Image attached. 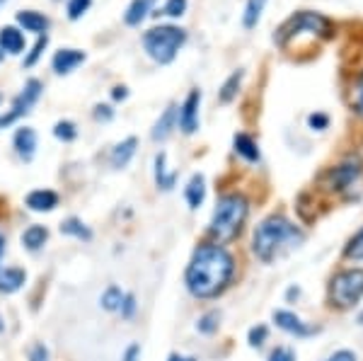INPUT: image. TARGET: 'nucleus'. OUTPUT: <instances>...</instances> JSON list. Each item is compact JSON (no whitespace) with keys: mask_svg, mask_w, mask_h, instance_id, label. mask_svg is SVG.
Instances as JSON below:
<instances>
[{"mask_svg":"<svg viewBox=\"0 0 363 361\" xmlns=\"http://www.w3.org/2000/svg\"><path fill=\"white\" fill-rule=\"evenodd\" d=\"M235 272V260L220 245H201L186 267V289L196 299H213L223 291Z\"/></svg>","mask_w":363,"mask_h":361,"instance_id":"f257e3e1","label":"nucleus"},{"mask_svg":"<svg viewBox=\"0 0 363 361\" xmlns=\"http://www.w3.org/2000/svg\"><path fill=\"white\" fill-rule=\"evenodd\" d=\"M301 243H303V233L284 216H269L267 221H262L255 231V238H252L255 255L262 262L277 260L281 252L298 248Z\"/></svg>","mask_w":363,"mask_h":361,"instance_id":"f03ea898","label":"nucleus"},{"mask_svg":"<svg viewBox=\"0 0 363 361\" xmlns=\"http://www.w3.org/2000/svg\"><path fill=\"white\" fill-rule=\"evenodd\" d=\"M247 218V201L240 194H228L218 201L211 216V235L218 238L220 243L235 238Z\"/></svg>","mask_w":363,"mask_h":361,"instance_id":"7ed1b4c3","label":"nucleus"},{"mask_svg":"<svg viewBox=\"0 0 363 361\" xmlns=\"http://www.w3.org/2000/svg\"><path fill=\"white\" fill-rule=\"evenodd\" d=\"M332 37V22L327 17H322L320 13H310V10H301V13L291 15L284 25L279 27V32L274 34V42L279 46H289V42H294L296 37Z\"/></svg>","mask_w":363,"mask_h":361,"instance_id":"20e7f679","label":"nucleus"},{"mask_svg":"<svg viewBox=\"0 0 363 361\" xmlns=\"http://www.w3.org/2000/svg\"><path fill=\"white\" fill-rule=\"evenodd\" d=\"M186 42V32L182 27L172 25H160L153 27L143 34V46L148 51V56L157 63H172L174 56L179 54V49Z\"/></svg>","mask_w":363,"mask_h":361,"instance_id":"39448f33","label":"nucleus"},{"mask_svg":"<svg viewBox=\"0 0 363 361\" xmlns=\"http://www.w3.org/2000/svg\"><path fill=\"white\" fill-rule=\"evenodd\" d=\"M363 296V270H347L339 272L332 279V301L339 308H351L359 304Z\"/></svg>","mask_w":363,"mask_h":361,"instance_id":"423d86ee","label":"nucleus"},{"mask_svg":"<svg viewBox=\"0 0 363 361\" xmlns=\"http://www.w3.org/2000/svg\"><path fill=\"white\" fill-rule=\"evenodd\" d=\"M39 95H42V83H39V80H34V78L27 80L25 90L15 97L13 109H10L8 114L0 116V129H3V126H10L15 119H20L22 114H27L29 109H32V104L39 100Z\"/></svg>","mask_w":363,"mask_h":361,"instance_id":"0eeeda50","label":"nucleus"},{"mask_svg":"<svg viewBox=\"0 0 363 361\" xmlns=\"http://www.w3.org/2000/svg\"><path fill=\"white\" fill-rule=\"evenodd\" d=\"M359 177H361V160H347V162H342V165H337L335 170L327 172V179H330L332 189H347Z\"/></svg>","mask_w":363,"mask_h":361,"instance_id":"6e6552de","label":"nucleus"},{"mask_svg":"<svg viewBox=\"0 0 363 361\" xmlns=\"http://www.w3.org/2000/svg\"><path fill=\"white\" fill-rule=\"evenodd\" d=\"M199 104H201V92L191 90L179 107V129L184 133H194L199 129Z\"/></svg>","mask_w":363,"mask_h":361,"instance_id":"1a4fd4ad","label":"nucleus"},{"mask_svg":"<svg viewBox=\"0 0 363 361\" xmlns=\"http://www.w3.org/2000/svg\"><path fill=\"white\" fill-rule=\"evenodd\" d=\"M274 320H277V325H279L281 330H286V333H291V335L308 337V335L315 333L313 328H308V325L303 323V320L298 318L296 313H291V311H277V313H274Z\"/></svg>","mask_w":363,"mask_h":361,"instance_id":"9d476101","label":"nucleus"},{"mask_svg":"<svg viewBox=\"0 0 363 361\" xmlns=\"http://www.w3.org/2000/svg\"><path fill=\"white\" fill-rule=\"evenodd\" d=\"M83 61H85L83 51H78V49H61V51H56V56H54V71L58 75H68V73H73Z\"/></svg>","mask_w":363,"mask_h":361,"instance_id":"9b49d317","label":"nucleus"},{"mask_svg":"<svg viewBox=\"0 0 363 361\" xmlns=\"http://www.w3.org/2000/svg\"><path fill=\"white\" fill-rule=\"evenodd\" d=\"M0 51L3 54H22L25 51V34L17 27H3L0 29Z\"/></svg>","mask_w":363,"mask_h":361,"instance_id":"f8f14e48","label":"nucleus"},{"mask_svg":"<svg viewBox=\"0 0 363 361\" xmlns=\"http://www.w3.org/2000/svg\"><path fill=\"white\" fill-rule=\"evenodd\" d=\"M27 206L32 211H54L58 206V194L51 189H37L27 196Z\"/></svg>","mask_w":363,"mask_h":361,"instance_id":"ddd939ff","label":"nucleus"},{"mask_svg":"<svg viewBox=\"0 0 363 361\" xmlns=\"http://www.w3.org/2000/svg\"><path fill=\"white\" fill-rule=\"evenodd\" d=\"M15 148H17V153H20V158L32 160L34 150H37V133L29 129V126L20 129L15 133Z\"/></svg>","mask_w":363,"mask_h":361,"instance_id":"4468645a","label":"nucleus"},{"mask_svg":"<svg viewBox=\"0 0 363 361\" xmlns=\"http://www.w3.org/2000/svg\"><path fill=\"white\" fill-rule=\"evenodd\" d=\"M27 282V274L17 267H8L0 272V294H15L22 289V284Z\"/></svg>","mask_w":363,"mask_h":361,"instance_id":"2eb2a0df","label":"nucleus"},{"mask_svg":"<svg viewBox=\"0 0 363 361\" xmlns=\"http://www.w3.org/2000/svg\"><path fill=\"white\" fill-rule=\"evenodd\" d=\"M17 22H20L22 27H25V32H34V34H42L46 32V27H49V20L37 13V10H25V13H17Z\"/></svg>","mask_w":363,"mask_h":361,"instance_id":"dca6fc26","label":"nucleus"},{"mask_svg":"<svg viewBox=\"0 0 363 361\" xmlns=\"http://www.w3.org/2000/svg\"><path fill=\"white\" fill-rule=\"evenodd\" d=\"M136 145H138V141L136 138H126V141H121L116 148L112 150V167H116V170H121V167H126L128 165V160L133 158V153H136Z\"/></svg>","mask_w":363,"mask_h":361,"instance_id":"f3484780","label":"nucleus"},{"mask_svg":"<svg viewBox=\"0 0 363 361\" xmlns=\"http://www.w3.org/2000/svg\"><path fill=\"white\" fill-rule=\"evenodd\" d=\"M174 124H177V107H174V104H169V107L165 109V114L157 119V124H155V129H153V138H155V141H165L169 133H172Z\"/></svg>","mask_w":363,"mask_h":361,"instance_id":"a211bd4d","label":"nucleus"},{"mask_svg":"<svg viewBox=\"0 0 363 361\" xmlns=\"http://www.w3.org/2000/svg\"><path fill=\"white\" fill-rule=\"evenodd\" d=\"M186 204H189L191 209H199L203 204V196H206V179L201 177V174H194V177L189 179V184H186Z\"/></svg>","mask_w":363,"mask_h":361,"instance_id":"6ab92c4d","label":"nucleus"},{"mask_svg":"<svg viewBox=\"0 0 363 361\" xmlns=\"http://www.w3.org/2000/svg\"><path fill=\"white\" fill-rule=\"evenodd\" d=\"M153 3H155V0H133V3L126 8V15H124L126 25H131V27L140 25V22L145 20V15L150 13V8H153Z\"/></svg>","mask_w":363,"mask_h":361,"instance_id":"aec40b11","label":"nucleus"},{"mask_svg":"<svg viewBox=\"0 0 363 361\" xmlns=\"http://www.w3.org/2000/svg\"><path fill=\"white\" fill-rule=\"evenodd\" d=\"M233 143H235V153L242 155L245 160H250V162L259 160V148H257V143L252 141V136H247V133H238Z\"/></svg>","mask_w":363,"mask_h":361,"instance_id":"412c9836","label":"nucleus"},{"mask_svg":"<svg viewBox=\"0 0 363 361\" xmlns=\"http://www.w3.org/2000/svg\"><path fill=\"white\" fill-rule=\"evenodd\" d=\"M165 160H167L165 153H157V158H155V182H157V187H162V189H172L174 179H177V172H167L165 170V167H167Z\"/></svg>","mask_w":363,"mask_h":361,"instance_id":"4be33fe9","label":"nucleus"},{"mask_svg":"<svg viewBox=\"0 0 363 361\" xmlns=\"http://www.w3.org/2000/svg\"><path fill=\"white\" fill-rule=\"evenodd\" d=\"M49 238V231L44 226H29V228L22 233V243H25L27 250H39Z\"/></svg>","mask_w":363,"mask_h":361,"instance_id":"5701e85b","label":"nucleus"},{"mask_svg":"<svg viewBox=\"0 0 363 361\" xmlns=\"http://www.w3.org/2000/svg\"><path fill=\"white\" fill-rule=\"evenodd\" d=\"M264 5H267V0H247V5H245V15H242V25L247 29L257 27L262 13H264Z\"/></svg>","mask_w":363,"mask_h":361,"instance_id":"b1692460","label":"nucleus"},{"mask_svg":"<svg viewBox=\"0 0 363 361\" xmlns=\"http://www.w3.org/2000/svg\"><path fill=\"white\" fill-rule=\"evenodd\" d=\"M61 233H63V235H75V238H80V240H90V231H87L83 226V221H78V218L63 221Z\"/></svg>","mask_w":363,"mask_h":361,"instance_id":"393cba45","label":"nucleus"},{"mask_svg":"<svg viewBox=\"0 0 363 361\" xmlns=\"http://www.w3.org/2000/svg\"><path fill=\"white\" fill-rule=\"evenodd\" d=\"M121 301H124V294H121L119 287H109L102 294V308H104V311H119Z\"/></svg>","mask_w":363,"mask_h":361,"instance_id":"a878e982","label":"nucleus"},{"mask_svg":"<svg viewBox=\"0 0 363 361\" xmlns=\"http://www.w3.org/2000/svg\"><path fill=\"white\" fill-rule=\"evenodd\" d=\"M349 102H351V109L359 116H363V73L354 80V85H351Z\"/></svg>","mask_w":363,"mask_h":361,"instance_id":"bb28decb","label":"nucleus"},{"mask_svg":"<svg viewBox=\"0 0 363 361\" xmlns=\"http://www.w3.org/2000/svg\"><path fill=\"white\" fill-rule=\"evenodd\" d=\"M240 80H242V71L233 73L230 78L225 80V85L220 87V102H230L233 97L238 95V87H240Z\"/></svg>","mask_w":363,"mask_h":361,"instance_id":"cd10ccee","label":"nucleus"},{"mask_svg":"<svg viewBox=\"0 0 363 361\" xmlns=\"http://www.w3.org/2000/svg\"><path fill=\"white\" fill-rule=\"evenodd\" d=\"M54 136L61 138V141H73V138L78 136V129H75L73 121H58L54 126Z\"/></svg>","mask_w":363,"mask_h":361,"instance_id":"c85d7f7f","label":"nucleus"},{"mask_svg":"<svg viewBox=\"0 0 363 361\" xmlns=\"http://www.w3.org/2000/svg\"><path fill=\"white\" fill-rule=\"evenodd\" d=\"M344 255H347L349 260L363 262V228L354 235V240L349 243V248H347V252H344Z\"/></svg>","mask_w":363,"mask_h":361,"instance_id":"c756f323","label":"nucleus"},{"mask_svg":"<svg viewBox=\"0 0 363 361\" xmlns=\"http://www.w3.org/2000/svg\"><path fill=\"white\" fill-rule=\"evenodd\" d=\"M90 3H92V0H70V3H68V17H70V20H80V17L87 13Z\"/></svg>","mask_w":363,"mask_h":361,"instance_id":"7c9ffc66","label":"nucleus"},{"mask_svg":"<svg viewBox=\"0 0 363 361\" xmlns=\"http://www.w3.org/2000/svg\"><path fill=\"white\" fill-rule=\"evenodd\" d=\"M186 10V0H167L165 8H162V13L167 17H182Z\"/></svg>","mask_w":363,"mask_h":361,"instance_id":"2f4dec72","label":"nucleus"},{"mask_svg":"<svg viewBox=\"0 0 363 361\" xmlns=\"http://www.w3.org/2000/svg\"><path fill=\"white\" fill-rule=\"evenodd\" d=\"M46 42H49V39H46V34H44V37H39V39H37L34 49L29 51V56L25 58V66H34V63H37V58L42 56V51L46 49Z\"/></svg>","mask_w":363,"mask_h":361,"instance_id":"473e14b6","label":"nucleus"},{"mask_svg":"<svg viewBox=\"0 0 363 361\" xmlns=\"http://www.w3.org/2000/svg\"><path fill=\"white\" fill-rule=\"evenodd\" d=\"M308 124L313 126V129H318V131H322V129H327V124H330V116L327 114H310L308 116Z\"/></svg>","mask_w":363,"mask_h":361,"instance_id":"72a5a7b5","label":"nucleus"},{"mask_svg":"<svg viewBox=\"0 0 363 361\" xmlns=\"http://www.w3.org/2000/svg\"><path fill=\"white\" fill-rule=\"evenodd\" d=\"M264 340H267V328H264V325H259V328H252L250 330V345L252 347H259Z\"/></svg>","mask_w":363,"mask_h":361,"instance_id":"f704fd0d","label":"nucleus"},{"mask_svg":"<svg viewBox=\"0 0 363 361\" xmlns=\"http://www.w3.org/2000/svg\"><path fill=\"white\" fill-rule=\"evenodd\" d=\"M119 311H121V316H124V318H131V316H133V311H136V299H133L131 294L124 296V301H121V308H119Z\"/></svg>","mask_w":363,"mask_h":361,"instance_id":"c9c22d12","label":"nucleus"},{"mask_svg":"<svg viewBox=\"0 0 363 361\" xmlns=\"http://www.w3.org/2000/svg\"><path fill=\"white\" fill-rule=\"evenodd\" d=\"M29 361H49V352H46V347L34 345L32 352H29Z\"/></svg>","mask_w":363,"mask_h":361,"instance_id":"e433bc0d","label":"nucleus"},{"mask_svg":"<svg viewBox=\"0 0 363 361\" xmlns=\"http://www.w3.org/2000/svg\"><path fill=\"white\" fill-rule=\"evenodd\" d=\"M269 361H296V354L291 352V349H286V347H279L277 352L272 354V359Z\"/></svg>","mask_w":363,"mask_h":361,"instance_id":"4c0bfd02","label":"nucleus"},{"mask_svg":"<svg viewBox=\"0 0 363 361\" xmlns=\"http://www.w3.org/2000/svg\"><path fill=\"white\" fill-rule=\"evenodd\" d=\"M213 320H218V316H216V313H208L206 318H201V323H199V330H201V333H213V330H216Z\"/></svg>","mask_w":363,"mask_h":361,"instance_id":"58836bf2","label":"nucleus"},{"mask_svg":"<svg viewBox=\"0 0 363 361\" xmlns=\"http://www.w3.org/2000/svg\"><path fill=\"white\" fill-rule=\"evenodd\" d=\"M95 119L109 121L112 119V107H107V104H99V107H95Z\"/></svg>","mask_w":363,"mask_h":361,"instance_id":"ea45409f","label":"nucleus"},{"mask_svg":"<svg viewBox=\"0 0 363 361\" xmlns=\"http://www.w3.org/2000/svg\"><path fill=\"white\" fill-rule=\"evenodd\" d=\"M327 361H356V354L354 352H347V349H342V352H335Z\"/></svg>","mask_w":363,"mask_h":361,"instance_id":"a19ab883","label":"nucleus"},{"mask_svg":"<svg viewBox=\"0 0 363 361\" xmlns=\"http://www.w3.org/2000/svg\"><path fill=\"white\" fill-rule=\"evenodd\" d=\"M138 354H140V347H138V345H131V347L126 349L124 361H138Z\"/></svg>","mask_w":363,"mask_h":361,"instance_id":"79ce46f5","label":"nucleus"},{"mask_svg":"<svg viewBox=\"0 0 363 361\" xmlns=\"http://www.w3.org/2000/svg\"><path fill=\"white\" fill-rule=\"evenodd\" d=\"M112 95H114V100H124V97L128 95V92H126V87H114V92H112Z\"/></svg>","mask_w":363,"mask_h":361,"instance_id":"37998d69","label":"nucleus"},{"mask_svg":"<svg viewBox=\"0 0 363 361\" xmlns=\"http://www.w3.org/2000/svg\"><path fill=\"white\" fill-rule=\"evenodd\" d=\"M167 361H196V359H191V357H179V354H172Z\"/></svg>","mask_w":363,"mask_h":361,"instance_id":"c03bdc74","label":"nucleus"},{"mask_svg":"<svg viewBox=\"0 0 363 361\" xmlns=\"http://www.w3.org/2000/svg\"><path fill=\"white\" fill-rule=\"evenodd\" d=\"M3 250H5V240H3V235H0V260H3Z\"/></svg>","mask_w":363,"mask_h":361,"instance_id":"a18cd8bd","label":"nucleus"},{"mask_svg":"<svg viewBox=\"0 0 363 361\" xmlns=\"http://www.w3.org/2000/svg\"><path fill=\"white\" fill-rule=\"evenodd\" d=\"M361 323H363V313H361Z\"/></svg>","mask_w":363,"mask_h":361,"instance_id":"49530a36","label":"nucleus"},{"mask_svg":"<svg viewBox=\"0 0 363 361\" xmlns=\"http://www.w3.org/2000/svg\"><path fill=\"white\" fill-rule=\"evenodd\" d=\"M0 58H3V51H0Z\"/></svg>","mask_w":363,"mask_h":361,"instance_id":"de8ad7c7","label":"nucleus"},{"mask_svg":"<svg viewBox=\"0 0 363 361\" xmlns=\"http://www.w3.org/2000/svg\"><path fill=\"white\" fill-rule=\"evenodd\" d=\"M0 330H3V323H0Z\"/></svg>","mask_w":363,"mask_h":361,"instance_id":"09e8293b","label":"nucleus"},{"mask_svg":"<svg viewBox=\"0 0 363 361\" xmlns=\"http://www.w3.org/2000/svg\"><path fill=\"white\" fill-rule=\"evenodd\" d=\"M0 3H5V0H0Z\"/></svg>","mask_w":363,"mask_h":361,"instance_id":"8fccbe9b","label":"nucleus"},{"mask_svg":"<svg viewBox=\"0 0 363 361\" xmlns=\"http://www.w3.org/2000/svg\"><path fill=\"white\" fill-rule=\"evenodd\" d=\"M0 100H3V97H0Z\"/></svg>","mask_w":363,"mask_h":361,"instance_id":"3c124183","label":"nucleus"}]
</instances>
